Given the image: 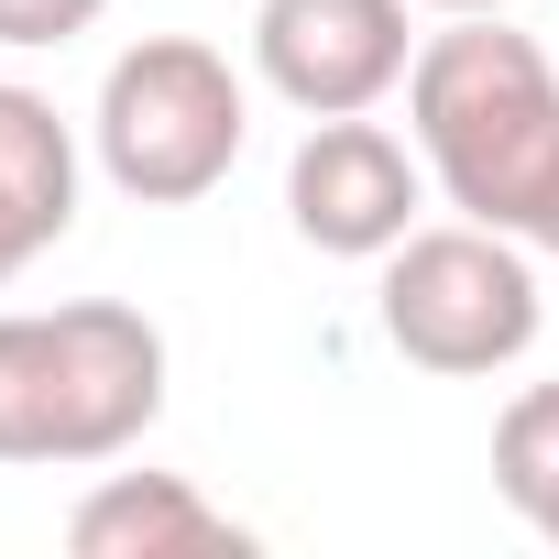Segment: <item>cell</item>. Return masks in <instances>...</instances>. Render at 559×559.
Segmentation results:
<instances>
[{
	"mask_svg": "<svg viewBox=\"0 0 559 559\" xmlns=\"http://www.w3.org/2000/svg\"><path fill=\"white\" fill-rule=\"evenodd\" d=\"M417 12H439V23H450V12H515V0H417Z\"/></svg>",
	"mask_w": 559,
	"mask_h": 559,
	"instance_id": "12",
	"label": "cell"
},
{
	"mask_svg": "<svg viewBox=\"0 0 559 559\" xmlns=\"http://www.w3.org/2000/svg\"><path fill=\"white\" fill-rule=\"evenodd\" d=\"M406 12L417 0H252V78L308 121L373 110L417 67Z\"/></svg>",
	"mask_w": 559,
	"mask_h": 559,
	"instance_id": "5",
	"label": "cell"
},
{
	"mask_svg": "<svg viewBox=\"0 0 559 559\" xmlns=\"http://www.w3.org/2000/svg\"><path fill=\"white\" fill-rule=\"evenodd\" d=\"M241 132H252V99L230 78L219 45L198 34H143L110 56L99 78V110H88V143H99V176L143 209H187L209 198L230 165H241Z\"/></svg>",
	"mask_w": 559,
	"mask_h": 559,
	"instance_id": "3",
	"label": "cell"
},
{
	"mask_svg": "<svg viewBox=\"0 0 559 559\" xmlns=\"http://www.w3.org/2000/svg\"><path fill=\"white\" fill-rule=\"evenodd\" d=\"M110 0H0V45H78Z\"/></svg>",
	"mask_w": 559,
	"mask_h": 559,
	"instance_id": "10",
	"label": "cell"
},
{
	"mask_svg": "<svg viewBox=\"0 0 559 559\" xmlns=\"http://www.w3.org/2000/svg\"><path fill=\"white\" fill-rule=\"evenodd\" d=\"M537 319H548V308H537V263H526V241L493 230V219L406 230V241L384 252V341H395L417 373H450V384L504 373V362H526Z\"/></svg>",
	"mask_w": 559,
	"mask_h": 559,
	"instance_id": "4",
	"label": "cell"
},
{
	"mask_svg": "<svg viewBox=\"0 0 559 559\" xmlns=\"http://www.w3.org/2000/svg\"><path fill=\"white\" fill-rule=\"evenodd\" d=\"M78 559H241L252 526H230L187 472H110L78 515H67Z\"/></svg>",
	"mask_w": 559,
	"mask_h": 559,
	"instance_id": "8",
	"label": "cell"
},
{
	"mask_svg": "<svg viewBox=\"0 0 559 559\" xmlns=\"http://www.w3.org/2000/svg\"><path fill=\"white\" fill-rule=\"evenodd\" d=\"M406 121H417L428 187L461 219H493L526 241L559 176V67L537 56V34H515L504 12H450V34H428L406 67Z\"/></svg>",
	"mask_w": 559,
	"mask_h": 559,
	"instance_id": "1",
	"label": "cell"
},
{
	"mask_svg": "<svg viewBox=\"0 0 559 559\" xmlns=\"http://www.w3.org/2000/svg\"><path fill=\"white\" fill-rule=\"evenodd\" d=\"M526 252H548V263H559V176H548V198H537V219H526Z\"/></svg>",
	"mask_w": 559,
	"mask_h": 559,
	"instance_id": "11",
	"label": "cell"
},
{
	"mask_svg": "<svg viewBox=\"0 0 559 559\" xmlns=\"http://www.w3.org/2000/svg\"><path fill=\"white\" fill-rule=\"evenodd\" d=\"M78 230V132L45 88L0 78V286Z\"/></svg>",
	"mask_w": 559,
	"mask_h": 559,
	"instance_id": "7",
	"label": "cell"
},
{
	"mask_svg": "<svg viewBox=\"0 0 559 559\" xmlns=\"http://www.w3.org/2000/svg\"><path fill=\"white\" fill-rule=\"evenodd\" d=\"M493 493L559 548V384H526L493 417Z\"/></svg>",
	"mask_w": 559,
	"mask_h": 559,
	"instance_id": "9",
	"label": "cell"
},
{
	"mask_svg": "<svg viewBox=\"0 0 559 559\" xmlns=\"http://www.w3.org/2000/svg\"><path fill=\"white\" fill-rule=\"evenodd\" d=\"M428 209V154H406L384 121L341 110V121H308V143L286 154V219L308 252H341V263H384Z\"/></svg>",
	"mask_w": 559,
	"mask_h": 559,
	"instance_id": "6",
	"label": "cell"
},
{
	"mask_svg": "<svg viewBox=\"0 0 559 559\" xmlns=\"http://www.w3.org/2000/svg\"><path fill=\"white\" fill-rule=\"evenodd\" d=\"M165 417V330L121 297L12 308L0 319V461L88 472Z\"/></svg>",
	"mask_w": 559,
	"mask_h": 559,
	"instance_id": "2",
	"label": "cell"
}]
</instances>
